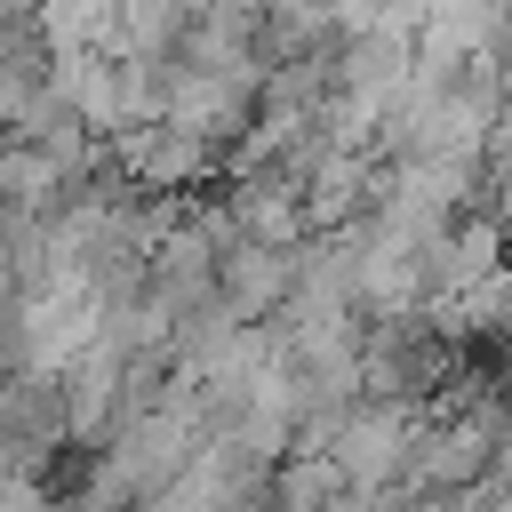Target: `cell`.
Instances as JSON below:
<instances>
[{
	"instance_id": "obj_1",
	"label": "cell",
	"mask_w": 512,
	"mask_h": 512,
	"mask_svg": "<svg viewBox=\"0 0 512 512\" xmlns=\"http://www.w3.org/2000/svg\"><path fill=\"white\" fill-rule=\"evenodd\" d=\"M416 424H424V408L352 400V408H344V424H336V448H328L336 480H344V488H360V496H368V488H392V480H400V464H408Z\"/></svg>"
},
{
	"instance_id": "obj_2",
	"label": "cell",
	"mask_w": 512,
	"mask_h": 512,
	"mask_svg": "<svg viewBox=\"0 0 512 512\" xmlns=\"http://www.w3.org/2000/svg\"><path fill=\"white\" fill-rule=\"evenodd\" d=\"M280 296H288V256L248 248V240L216 256V304H224L240 328H264V320L280 312Z\"/></svg>"
},
{
	"instance_id": "obj_3",
	"label": "cell",
	"mask_w": 512,
	"mask_h": 512,
	"mask_svg": "<svg viewBox=\"0 0 512 512\" xmlns=\"http://www.w3.org/2000/svg\"><path fill=\"white\" fill-rule=\"evenodd\" d=\"M424 8H432V0H368V16H376L384 32H408V40H416V24H424Z\"/></svg>"
},
{
	"instance_id": "obj_4",
	"label": "cell",
	"mask_w": 512,
	"mask_h": 512,
	"mask_svg": "<svg viewBox=\"0 0 512 512\" xmlns=\"http://www.w3.org/2000/svg\"><path fill=\"white\" fill-rule=\"evenodd\" d=\"M168 8H176V16H184V24H192V16H200V8H208V0H168Z\"/></svg>"
}]
</instances>
